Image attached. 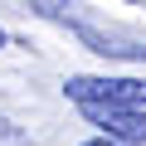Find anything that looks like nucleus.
I'll use <instances>...</instances> for the list:
<instances>
[{
  "instance_id": "nucleus-1",
  "label": "nucleus",
  "mask_w": 146,
  "mask_h": 146,
  "mask_svg": "<svg viewBox=\"0 0 146 146\" xmlns=\"http://www.w3.org/2000/svg\"><path fill=\"white\" fill-rule=\"evenodd\" d=\"M63 93L73 102H107V107H146V83L141 78H88V73H78V78H68Z\"/></svg>"
},
{
  "instance_id": "nucleus-2",
  "label": "nucleus",
  "mask_w": 146,
  "mask_h": 146,
  "mask_svg": "<svg viewBox=\"0 0 146 146\" xmlns=\"http://www.w3.org/2000/svg\"><path fill=\"white\" fill-rule=\"evenodd\" d=\"M83 117L102 127L107 136L127 146H146V107H107V102H83Z\"/></svg>"
},
{
  "instance_id": "nucleus-3",
  "label": "nucleus",
  "mask_w": 146,
  "mask_h": 146,
  "mask_svg": "<svg viewBox=\"0 0 146 146\" xmlns=\"http://www.w3.org/2000/svg\"><path fill=\"white\" fill-rule=\"evenodd\" d=\"M83 44H93V54H117V58H146V44L131 39V34H117V29H93V25H73Z\"/></svg>"
},
{
  "instance_id": "nucleus-4",
  "label": "nucleus",
  "mask_w": 146,
  "mask_h": 146,
  "mask_svg": "<svg viewBox=\"0 0 146 146\" xmlns=\"http://www.w3.org/2000/svg\"><path fill=\"white\" fill-rule=\"evenodd\" d=\"M83 146H127V141H117V136H107V131H102L98 141H83Z\"/></svg>"
},
{
  "instance_id": "nucleus-5",
  "label": "nucleus",
  "mask_w": 146,
  "mask_h": 146,
  "mask_svg": "<svg viewBox=\"0 0 146 146\" xmlns=\"http://www.w3.org/2000/svg\"><path fill=\"white\" fill-rule=\"evenodd\" d=\"M0 49H5V29H0Z\"/></svg>"
}]
</instances>
